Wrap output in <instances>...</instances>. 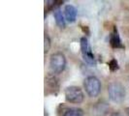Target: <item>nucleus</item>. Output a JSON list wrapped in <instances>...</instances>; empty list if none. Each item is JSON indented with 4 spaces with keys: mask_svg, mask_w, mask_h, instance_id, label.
Here are the masks:
<instances>
[{
    "mask_svg": "<svg viewBox=\"0 0 129 116\" xmlns=\"http://www.w3.org/2000/svg\"><path fill=\"white\" fill-rule=\"evenodd\" d=\"M108 94L110 100L116 103H122L126 96L125 87L118 81H113L108 85Z\"/></svg>",
    "mask_w": 129,
    "mask_h": 116,
    "instance_id": "1",
    "label": "nucleus"
},
{
    "mask_svg": "<svg viewBox=\"0 0 129 116\" xmlns=\"http://www.w3.org/2000/svg\"><path fill=\"white\" fill-rule=\"evenodd\" d=\"M84 87L85 92L90 98H95L101 91V81L94 76L87 77L84 81Z\"/></svg>",
    "mask_w": 129,
    "mask_h": 116,
    "instance_id": "2",
    "label": "nucleus"
},
{
    "mask_svg": "<svg viewBox=\"0 0 129 116\" xmlns=\"http://www.w3.org/2000/svg\"><path fill=\"white\" fill-rule=\"evenodd\" d=\"M66 67V58L62 52H55L51 55L50 68L53 74H60L64 71Z\"/></svg>",
    "mask_w": 129,
    "mask_h": 116,
    "instance_id": "3",
    "label": "nucleus"
},
{
    "mask_svg": "<svg viewBox=\"0 0 129 116\" xmlns=\"http://www.w3.org/2000/svg\"><path fill=\"white\" fill-rule=\"evenodd\" d=\"M65 100L68 103H81L84 99V92L78 86H69L65 89Z\"/></svg>",
    "mask_w": 129,
    "mask_h": 116,
    "instance_id": "4",
    "label": "nucleus"
},
{
    "mask_svg": "<svg viewBox=\"0 0 129 116\" xmlns=\"http://www.w3.org/2000/svg\"><path fill=\"white\" fill-rule=\"evenodd\" d=\"M81 52H82L83 59L87 64L91 65V66H95V64H96L95 58L93 55L90 45L88 43V40L85 37H83L81 39Z\"/></svg>",
    "mask_w": 129,
    "mask_h": 116,
    "instance_id": "5",
    "label": "nucleus"
},
{
    "mask_svg": "<svg viewBox=\"0 0 129 116\" xmlns=\"http://www.w3.org/2000/svg\"><path fill=\"white\" fill-rule=\"evenodd\" d=\"M64 17L68 22H74L77 19V9L73 5H66L64 8Z\"/></svg>",
    "mask_w": 129,
    "mask_h": 116,
    "instance_id": "6",
    "label": "nucleus"
},
{
    "mask_svg": "<svg viewBox=\"0 0 129 116\" xmlns=\"http://www.w3.org/2000/svg\"><path fill=\"white\" fill-rule=\"evenodd\" d=\"M110 44L113 47H116V48H123L124 47L123 45L121 44V40H120V37L118 35L117 29H116V27L114 28V31L111 34Z\"/></svg>",
    "mask_w": 129,
    "mask_h": 116,
    "instance_id": "7",
    "label": "nucleus"
},
{
    "mask_svg": "<svg viewBox=\"0 0 129 116\" xmlns=\"http://www.w3.org/2000/svg\"><path fill=\"white\" fill-rule=\"evenodd\" d=\"M54 19H55V23L57 24L58 27L60 28H64L66 25V22H65V17L62 14V11L60 10H56L54 12Z\"/></svg>",
    "mask_w": 129,
    "mask_h": 116,
    "instance_id": "8",
    "label": "nucleus"
},
{
    "mask_svg": "<svg viewBox=\"0 0 129 116\" xmlns=\"http://www.w3.org/2000/svg\"><path fill=\"white\" fill-rule=\"evenodd\" d=\"M62 116H84V110L79 107H70L63 111Z\"/></svg>",
    "mask_w": 129,
    "mask_h": 116,
    "instance_id": "9",
    "label": "nucleus"
},
{
    "mask_svg": "<svg viewBox=\"0 0 129 116\" xmlns=\"http://www.w3.org/2000/svg\"><path fill=\"white\" fill-rule=\"evenodd\" d=\"M51 47V40H50V37L48 36V34H45V44H44V49H45V53L49 51Z\"/></svg>",
    "mask_w": 129,
    "mask_h": 116,
    "instance_id": "10",
    "label": "nucleus"
},
{
    "mask_svg": "<svg viewBox=\"0 0 129 116\" xmlns=\"http://www.w3.org/2000/svg\"><path fill=\"white\" fill-rule=\"evenodd\" d=\"M109 67H110V69L112 71H116V70L118 69V64H117L116 59H112L111 60L110 63H109Z\"/></svg>",
    "mask_w": 129,
    "mask_h": 116,
    "instance_id": "11",
    "label": "nucleus"
},
{
    "mask_svg": "<svg viewBox=\"0 0 129 116\" xmlns=\"http://www.w3.org/2000/svg\"><path fill=\"white\" fill-rule=\"evenodd\" d=\"M111 116H123L121 113H119V112H114V113H112Z\"/></svg>",
    "mask_w": 129,
    "mask_h": 116,
    "instance_id": "12",
    "label": "nucleus"
}]
</instances>
